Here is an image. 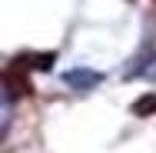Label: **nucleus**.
Instances as JSON below:
<instances>
[{"instance_id":"7ed1b4c3","label":"nucleus","mask_w":156,"mask_h":153,"mask_svg":"<svg viewBox=\"0 0 156 153\" xmlns=\"http://www.w3.org/2000/svg\"><path fill=\"white\" fill-rule=\"evenodd\" d=\"M63 80H66L70 87H76V90H90V87L100 83V73H96V70H70Z\"/></svg>"},{"instance_id":"f257e3e1","label":"nucleus","mask_w":156,"mask_h":153,"mask_svg":"<svg viewBox=\"0 0 156 153\" xmlns=\"http://www.w3.org/2000/svg\"><path fill=\"white\" fill-rule=\"evenodd\" d=\"M30 70H23V67H17V63L10 60L7 63V70H3V87H7V97H30V77H27Z\"/></svg>"},{"instance_id":"f03ea898","label":"nucleus","mask_w":156,"mask_h":153,"mask_svg":"<svg viewBox=\"0 0 156 153\" xmlns=\"http://www.w3.org/2000/svg\"><path fill=\"white\" fill-rule=\"evenodd\" d=\"M53 60H57V53H20V57H13V63L23 70H50Z\"/></svg>"},{"instance_id":"39448f33","label":"nucleus","mask_w":156,"mask_h":153,"mask_svg":"<svg viewBox=\"0 0 156 153\" xmlns=\"http://www.w3.org/2000/svg\"><path fill=\"white\" fill-rule=\"evenodd\" d=\"M153 3H156V0H153Z\"/></svg>"},{"instance_id":"20e7f679","label":"nucleus","mask_w":156,"mask_h":153,"mask_svg":"<svg viewBox=\"0 0 156 153\" xmlns=\"http://www.w3.org/2000/svg\"><path fill=\"white\" fill-rule=\"evenodd\" d=\"M156 113V93H143L133 103V117H153Z\"/></svg>"}]
</instances>
